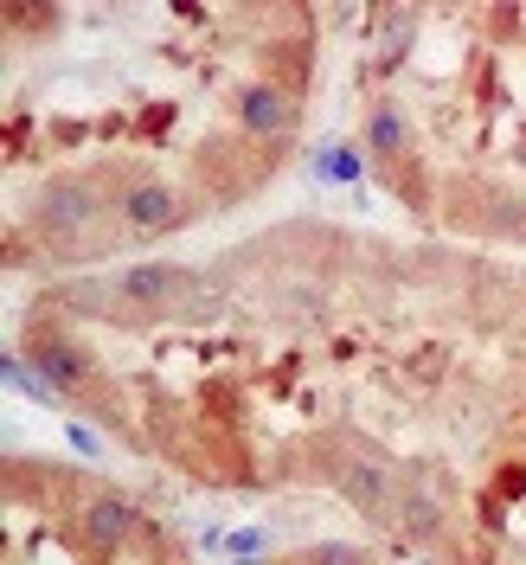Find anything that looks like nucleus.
<instances>
[{"label": "nucleus", "instance_id": "f257e3e1", "mask_svg": "<svg viewBox=\"0 0 526 565\" xmlns=\"http://www.w3.org/2000/svg\"><path fill=\"white\" fill-rule=\"evenodd\" d=\"M77 302H122V308H154V315H180V308H219V290H206V276H193L180 264H135L77 290Z\"/></svg>", "mask_w": 526, "mask_h": 565}, {"label": "nucleus", "instance_id": "f03ea898", "mask_svg": "<svg viewBox=\"0 0 526 565\" xmlns=\"http://www.w3.org/2000/svg\"><path fill=\"white\" fill-rule=\"evenodd\" d=\"M97 219H103V193L90 187V181H52V187L39 193V231L58 238V245L84 238Z\"/></svg>", "mask_w": 526, "mask_h": 565}, {"label": "nucleus", "instance_id": "7ed1b4c3", "mask_svg": "<svg viewBox=\"0 0 526 565\" xmlns=\"http://www.w3.org/2000/svg\"><path fill=\"white\" fill-rule=\"evenodd\" d=\"M26 360H33L39 373L52 379L65 399H84L90 385H97V360L84 354V347H72L65 335H52V328H39L33 335V347H26Z\"/></svg>", "mask_w": 526, "mask_h": 565}, {"label": "nucleus", "instance_id": "20e7f679", "mask_svg": "<svg viewBox=\"0 0 526 565\" xmlns=\"http://www.w3.org/2000/svg\"><path fill=\"white\" fill-rule=\"evenodd\" d=\"M335 482L347 489V501H360V508H366V514H379V521H392V514H398L392 469H385V463H373V456H340V463H335Z\"/></svg>", "mask_w": 526, "mask_h": 565}, {"label": "nucleus", "instance_id": "39448f33", "mask_svg": "<svg viewBox=\"0 0 526 565\" xmlns=\"http://www.w3.org/2000/svg\"><path fill=\"white\" fill-rule=\"evenodd\" d=\"M135 528H142L135 501H122V495H97V501H84V540H90L97 553L122 546V540H129Z\"/></svg>", "mask_w": 526, "mask_h": 565}, {"label": "nucleus", "instance_id": "423d86ee", "mask_svg": "<svg viewBox=\"0 0 526 565\" xmlns=\"http://www.w3.org/2000/svg\"><path fill=\"white\" fill-rule=\"evenodd\" d=\"M122 219L135 231H167L180 226V193L161 187V181H135V187L122 193Z\"/></svg>", "mask_w": 526, "mask_h": 565}, {"label": "nucleus", "instance_id": "0eeeda50", "mask_svg": "<svg viewBox=\"0 0 526 565\" xmlns=\"http://www.w3.org/2000/svg\"><path fill=\"white\" fill-rule=\"evenodd\" d=\"M366 154H373L379 167H398L412 154V122H405V110L392 97H379L373 116H366Z\"/></svg>", "mask_w": 526, "mask_h": 565}, {"label": "nucleus", "instance_id": "6e6552de", "mask_svg": "<svg viewBox=\"0 0 526 565\" xmlns=\"http://www.w3.org/2000/svg\"><path fill=\"white\" fill-rule=\"evenodd\" d=\"M238 122H244L251 135H283V129L296 122V104H289V90H276V84H251V90L238 97Z\"/></svg>", "mask_w": 526, "mask_h": 565}, {"label": "nucleus", "instance_id": "1a4fd4ad", "mask_svg": "<svg viewBox=\"0 0 526 565\" xmlns=\"http://www.w3.org/2000/svg\"><path fill=\"white\" fill-rule=\"evenodd\" d=\"M308 167L328 187H360L366 181V161H360V149H347V142H321V149L308 154Z\"/></svg>", "mask_w": 526, "mask_h": 565}, {"label": "nucleus", "instance_id": "9d476101", "mask_svg": "<svg viewBox=\"0 0 526 565\" xmlns=\"http://www.w3.org/2000/svg\"><path fill=\"white\" fill-rule=\"evenodd\" d=\"M0 379H7L20 399H33V405H65V392H58L45 373H33V360H26V354H7V360H0Z\"/></svg>", "mask_w": 526, "mask_h": 565}, {"label": "nucleus", "instance_id": "9b49d317", "mask_svg": "<svg viewBox=\"0 0 526 565\" xmlns=\"http://www.w3.org/2000/svg\"><path fill=\"white\" fill-rule=\"evenodd\" d=\"M302 565H373L360 546H347V540H321V546H308V559Z\"/></svg>", "mask_w": 526, "mask_h": 565}, {"label": "nucleus", "instance_id": "f8f14e48", "mask_svg": "<svg viewBox=\"0 0 526 565\" xmlns=\"http://www.w3.org/2000/svg\"><path fill=\"white\" fill-rule=\"evenodd\" d=\"M226 546H231V559H263V553H270V533L238 528V533H226Z\"/></svg>", "mask_w": 526, "mask_h": 565}, {"label": "nucleus", "instance_id": "ddd939ff", "mask_svg": "<svg viewBox=\"0 0 526 565\" xmlns=\"http://www.w3.org/2000/svg\"><path fill=\"white\" fill-rule=\"evenodd\" d=\"M405 45H412V13H398V20L385 26V52H379V65H398V58H405Z\"/></svg>", "mask_w": 526, "mask_h": 565}, {"label": "nucleus", "instance_id": "4468645a", "mask_svg": "<svg viewBox=\"0 0 526 565\" xmlns=\"http://www.w3.org/2000/svg\"><path fill=\"white\" fill-rule=\"evenodd\" d=\"M65 444H72L77 456H90V463H103V437H97V431H90V424H65Z\"/></svg>", "mask_w": 526, "mask_h": 565}, {"label": "nucleus", "instance_id": "2eb2a0df", "mask_svg": "<svg viewBox=\"0 0 526 565\" xmlns=\"http://www.w3.org/2000/svg\"><path fill=\"white\" fill-rule=\"evenodd\" d=\"M231 565H257V559H231Z\"/></svg>", "mask_w": 526, "mask_h": 565}]
</instances>
